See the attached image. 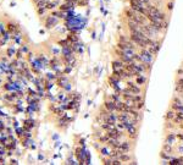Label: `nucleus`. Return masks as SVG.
<instances>
[{
	"instance_id": "nucleus-1",
	"label": "nucleus",
	"mask_w": 183,
	"mask_h": 165,
	"mask_svg": "<svg viewBox=\"0 0 183 165\" xmlns=\"http://www.w3.org/2000/svg\"><path fill=\"white\" fill-rule=\"evenodd\" d=\"M125 15H126L127 21H133V22H136L138 25H144V23L149 22L148 18H146V16H144V15H142V14L132 10L131 8H127L125 10Z\"/></svg>"
},
{
	"instance_id": "nucleus-2",
	"label": "nucleus",
	"mask_w": 183,
	"mask_h": 165,
	"mask_svg": "<svg viewBox=\"0 0 183 165\" xmlns=\"http://www.w3.org/2000/svg\"><path fill=\"white\" fill-rule=\"evenodd\" d=\"M128 8H131L132 10H134V11H137V12L144 15V16H146V14H148L146 8L143 6V5H140L137 0H130V2H128Z\"/></svg>"
},
{
	"instance_id": "nucleus-3",
	"label": "nucleus",
	"mask_w": 183,
	"mask_h": 165,
	"mask_svg": "<svg viewBox=\"0 0 183 165\" xmlns=\"http://www.w3.org/2000/svg\"><path fill=\"white\" fill-rule=\"evenodd\" d=\"M139 55L142 58V62H149V64H152V61H154V58L155 55L151 54L148 48H143V49H139Z\"/></svg>"
},
{
	"instance_id": "nucleus-4",
	"label": "nucleus",
	"mask_w": 183,
	"mask_h": 165,
	"mask_svg": "<svg viewBox=\"0 0 183 165\" xmlns=\"http://www.w3.org/2000/svg\"><path fill=\"white\" fill-rule=\"evenodd\" d=\"M106 134H108V136L110 137V138H116V140H121L122 137H124V134L125 132H122V131H120L117 127H114L112 130H110V131H106Z\"/></svg>"
},
{
	"instance_id": "nucleus-5",
	"label": "nucleus",
	"mask_w": 183,
	"mask_h": 165,
	"mask_svg": "<svg viewBox=\"0 0 183 165\" xmlns=\"http://www.w3.org/2000/svg\"><path fill=\"white\" fill-rule=\"evenodd\" d=\"M126 83H127V87L134 93V94H142V87L140 86H138L136 82H133V81H131V80H127L126 81Z\"/></svg>"
},
{
	"instance_id": "nucleus-6",
	"label": "nucleus",
	"mask_w": 183,
	"mask_h": 165,
	"mask_svg": "<svg viewBox=\"0 0 183 165\" xmlns=\"http://www.w3.org/2000/svg\"><path fill=\"white\" fill-rule=\"evenodd\" d=\"M56 25H57V17H55L53 15L47 17V20H45V27L47 28H53Z\"/></svg>"
},
{
	"instance_id": "nucleus-7",
	"label": "nucleus",
	"mask_w": 183,
	"mask_h": 165,
	"mask_svg": "<svg viewBox=\"0 0 183 165\" xmlns=\"http://www.w3.org/2000/svg\"><path fill=\"white\" fill-rule=\"evenodd\" d=\"M106 144L112 148V149H120L121 146V140H116V138H109V141L106 142Z\"/></svg>"
},
{
	"instance_id": "nucleus-8",
	"label": "nucleus",
	"mask_w": 183,
	"mask_h": 165,
	"mask_svg": "<svg viewBox=\"0 0 183 165\" xmlns=\"http://www.w3.org/2000/svg\"><path fill=\"white\" fill-rule=\"evenodd\" d=\"M132 149V146H131V142L130 141H124L121 142V146H120V150L122 153H130Z\"/></svg>"
},
{
	"instance_id": "nucleus-9",
	"label": "nucleus",
	"mask_w": 183,
	"mask_h": 165,
	"mask_svg": "<svg viewBox=\"0 0 183 165\" xmlns=\"http://www.w3.org/2000/svg\"><path fill=\"white\" fill-rule=\"evenodd\" d=\"M125 62L122 61V60H120V59H117V60H114L112 62H111V66H112V70H121V69H125Z\"/></svg>"
},
{
	"instance_id": "nucleus-10",
	"label": "nucleus",
	"mask_w": 183,
	"mask_h": 165,
	"mask_svg": "<svg viewBox=\"0 0 183 165\" xmlns=\"http://www.w3.org/2000/svg\"><path fill=\"white\" fill-rule=\"evenodd\" d=\"M176 92L183 95V77L182 76H179L176 81Z\"/></svg>"
},
{
	"instance_id": "nucleus-11",
	"label": "nucleus",
	"mask_w": 183,
	"mask_h": 165,
	"mask_svg": "<svg viewBox=\"0 0 183 165\" xmlns=\"http://www.w3.org/2000/svg\"><path fill=\"white\" fill-rule=\"evenodd\" d=\"M134 78H136V83H137L138 86H140V87H143V86L146 83V76H145V74L138 75V76H136Z\"/></svg>"
},
{
	"instance_id": "nucleus-12",
	"label": "nucleus",
	"mask_w": 183,
	"mask_h": 165,
	"mask_svg": "<svg viewBox=\"0 0 183 165\" xmlns=\"http://www.w3.org/2000/svg\"><path fill=\"white\" fill-rule=\"evenodd\" d=\"M176 140H177V136H176V134L175 132H170V134L166 136V140H165V142L166 143H169V144H175V142H176Z\"/></svg>"
},
{
	"instance_id": "nucleus-13",
	"label": "nucleus",
	"mask_w": 183,
	"mask_h": 165,
	"mask_svg": "<svg viewBox=\"0 0 183 165\" xmlns=\"http://www.w3.org/2000/svg\"><path fill=\"white\" fill-rule=\"evenodd\" d=\"M171 109L176 113H183V103H176V102H172L171 104Z\"/></svg>"
},
{
	"instance_id": "nucleus-14",
	"label": "nucleus",
	"mask_w": 183,
	"mask_h": 165,
	"mask_svg": "<svg viewBox=\"0 0 183 165\" xmlns=\"http://www.w3.org/2000/svg\"><path fill=\"white\" fill-rule=\"evenodd\" d=\"M118 159H120L122 163H130V161L132 160V157H131L130 153H121L120 157H118Z\"/></svg>"
},
{
	"instance_id": "nucleus-15",
	"label": "nucleus",
	"mask_w": 183,
	"mask_h": 165,
	"mask_svg": "<svg viewBox=\"0 0 183 165\" xmlns=\"http://www.w3.org/2000/svg\"><path fill=\"white\" fill-rule=\"evenodd\" d=\"M104 108L106 109V110H109V111H115V102L112 101H106L105 103H104Z\"/></svg>"
},
{
	"instance_id": "nucleus-16",
	"label": "nucleus",
	"mask_w": 183,
	"mask_h": 165,
	"mask_svg": "<svg viewBox=\"0 0 183 165\" xmlns=\"http://www.w3.org/2000/svg\"><path fill=\"white\" fill-rule=\"evenodd\" d=\"M110 98L112 99V101H114L115 103L124 101V98H122V94H121V93H118V92H115L114 94H111V97H110Z\"/></svg>"
},
{
	"instance_id": "nucleus-17",
	"label": "nucleus",
	"mask_w": 183,
	"mask_h": 165,
	"mask_svg": "<svg viewBox=\"0 0 183 165\" xmlns=\"http://www.w3.org/2000/svg\"><path fill=\"white\" fill-rule=\"evenodd\" d=\"M99 152H100L101 157H110V152H111V149H110V147L108 146V147H101V148L99 149Z\"/></svg>"
},
{
	"instance_id": "nucleus-18",
	"label": "nucleus",
	"mask_w": 183,
	"mask_h": 165,
	"mask_svg": "<svg viewBox=\"0 0 183 165\" xmlns=\"http://www.w3.org/2000/svg\"><path fill=\"white\" fill-rule=\"evenodd\" d=\"M175 116H176V111H173L172 109H170V110L166 113V115H165V119H166V120H171V121H173Z\"/></svg>"
},
{
	"instance_id": "nucleus-19",
	"label": "nucleus",
	"mask_w": 183,
	"mask_h": 165,
	"mask_svg": "<svg viewBox=\"0 0 183 165\" xmlns=\"http://www.w3.org/2000/svg\"><path fill=\"white\" fill-rule=\"evenodd\" d=\"M162 150L166 152V153L172 154V153H173V146H172V144H169V143H165V144L162 146Z\"/></svg>"
},
{
	"instance_id": "nucleus-20",
	"label": "nucleus",
	"mask_w": 183,
	"mask_h": 165,
	"mask_svg": "<svg viewBox=\"0 0 183 165\" xmlns=\"http://www.w3.org/2000/svg\"><path fill=\"white\" fill-rule=\"evenodd\" d=\"M57 83H59L60 87H65V88H66L65 83H67V78H66L65 76H60V77L57 78Z\"/></svg>"
},
{
	"instance_id": "nucleus-21",
	"label": "nucleus",
	"mask_w": 183,
	"mask_h": 165,
	"mask_svg": "<svg viewBox=\"0 0 183 165\" xmlns=\"http://www.w3.org/2000/svg\"><path fill=\"white\" fill-rule=\"evenodd\" d=\"M160 158L162 159V160H170L171 158H172V154H170V153H166V152H164V150H161V153H160Z\"/></svg>"
},
{
	"instance_id": "nucleus-22",
	"label": "nucleus",
	"mask_w": 183,
	"mask_h": 165,
	"mask_svg": "<svg viewBox=\"0 0 183 165\" xmlns=\"http://www.w3.org/2000/svg\"><path fill=\"white\" fill-rule=\"evenodd\" d=\"M143 101H144L143 94H134L133 95V102L134 103H139V102H143Z\"/></svg>"
},
{
	"instance_id": "nucleus-23",
	"label": "nucleus",
	"mask_w": 183,
	"mask_h": 165,
	"mask_svg": "<svg viewBox=\"0 0 183 165\" xmlns=\"http://www.w3.org/2000/svg\"><path fill=\"white\" fill-rule=\"evenodd\" d=\"M6 27H8V31H9L10 33L16 32V31H17V28H18V27H17L15 23H8V26H6Z\"/></svg>"
},
{
	"instance_id": "nucleus-24",
	"label": "nucleus",
	"mask_w": 183,
	"mask_h": 165,
	"mask_svg": "<svg viewBox=\"0 0 183 165\" xmlns=\"http://www.w3.org/2000/svg\"><path fill=\"white\" fill-rule=\"evenodd\" d=\"M169 164H171V165H181V160H179V158H171L170 160H169Z\"/></svg>"
},
{
	"instance_id": "nucleus-25",
	"label": "nucleus",
	"mask_w": 183,
	"mask_h": 165,
	"mask_svg": "<svg viewBox=\"0 0 183 165\" xmlns=\"http://www.w3.org/2000/svg\"><path fill=\"white\" fill-rule=\"evenodd\" d=\"M137 2L140 4V5H143V6H145V8H148V6H150L152 3H151V0H137Z\"/></svg>"
},
{
	"instance_id": "nucleus-26",
	"label": "nucleus",
	"mask_w": 183,
	"mask_h": 165,
	"mask_svg": "<svg viewBox=\"0 0 183 165\" xmlns=\"http://www.w3.org/2000/svg\"><path fill=\"white\" fill-rule=\"evenodd\" d=\"M143 108H144V101H143V102H139V103H136V109H137V110L140 111Z\"/></svg>"
},
{
	"instance_id": "nucleus-27",
	"label": "nucleus",
	"mask_w": 183,
	"mask_h": 165,
	"mask_svg": "<svg viewBox=\"0 0 183 165\" xmlns=\"http://www.w3.org/2000/svg\"><path fill=\"white\" fill-rule=\"evenodd\" d=\"M167 10L169 11H172V9H173V5H175V3H173V0H170V2H167Z\"/></svg>"
},
{
	"instance_id": "nucleus-28",
	"label": "nucleus",
	"mask_w": 183,
	"mask_h": 165,
	"mask_svg": "<svg viewBox=\"0 0 183 165\" xmlns=\"http://www.w3.org/2000/svg\"><path fill=\"white\" fill-rule=\"evenodd\" d=\"M176 136H177V138H178L179 141L183 142V134H176Z\"/></svg>"
},
{
	"instance_id": "nucleus-29",
	"label": "nucleus",
	"mask_w": 183,
	"mask_h": 165,
	"mask_svg": "<svg viewBox=\"0 0 183 165\" xmlns=\"http://www.w3.org/2000/svg\"><path fill=\"white\" fill-rule=\"evenodd\" d=\"M177 74H178L179 76H182V74H183V68H181V69H178V71H177Z\"/></svg>"
},
{
	"instance_id": "nucleus-30",
	"label": "nucleus",
	"mask_w": 183,
	"mask_h": 165,
	"mask_svg": "<svg viewBox=\"0 0 183 165\" xmlns=\"http://www.w3.org/2000/svg\"><path fill=\"white\" fill-rule=\"evenodd\" d=\"M179 152L183 153V146H179Z\"/></svg>"
},
{
	"instance_id": "nucleus-31",
	"label": "nucleus",
	"mask_w": 183,
	"mask_h": 165,
	"mask_svg": "<svg viewBox=\"0 0 183 165\" xmlns=\"http://www.w3.org/2000/svg\"><path fill=\"white\" fill-rule=\"evenodd\" d=\"M179 127H181V128H182V130H183V122H182V124H181V125H179Z\"/></svg>"
}]
</instances>
